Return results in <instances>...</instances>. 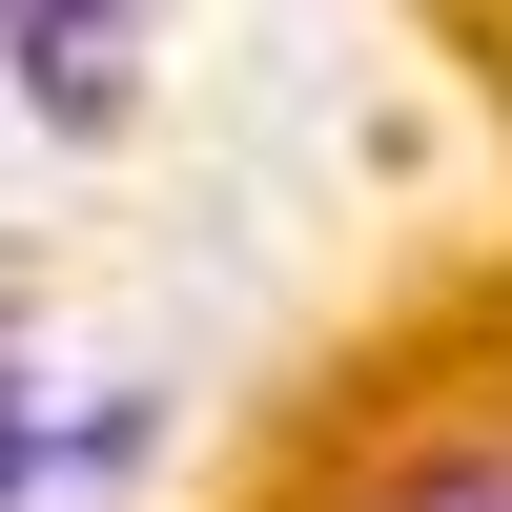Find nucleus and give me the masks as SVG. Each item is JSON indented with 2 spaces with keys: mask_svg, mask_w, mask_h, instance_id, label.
<instances>
[{
  "mask_svg": "<svg viewBox=\"0 0 512 512\" xmlns=\"http://www.w3.org/2000/svg\"><path fill=\"white\" fill-rule=\"evenodd\" d=\"M0 62H21V103H41V123H123L144 0H0Z\"/></svg>",
  "mask_w": 512,
  "mask_h": 512,
  "instance_id": "nucleus-1",
  "label": "nucleus"
},
{
  "mask_svg": "<svg viewBox=\"0 0 512 512\" xmlns=\"http://www.w3.org/2000/svg\"><path fill=\"white\" fill-rule=\"evenodd\" d=\"M369 512H512V431H451V451H410Z\"/></svg>",
  "mask_w": 512,
  "mask_h": 512,
  "instance_id": "nucleus-2",
  "label": "nucleus"
},
{
  "mask_svg": "<svg viewBox=\"0 0 512 512\" xmlns=\"http://www.w3.org/2000/svg\"><path fill=\"white\" fill-rule=\"evenodd\" d=\"M21 472H41V369L0 349V492H21Z\"/></svg>",
  "mask_w": 512,
  "mask_h": 512,
  "instance_id": "nucleus-3",
  "label": "nucleus"
}]
</instances>
